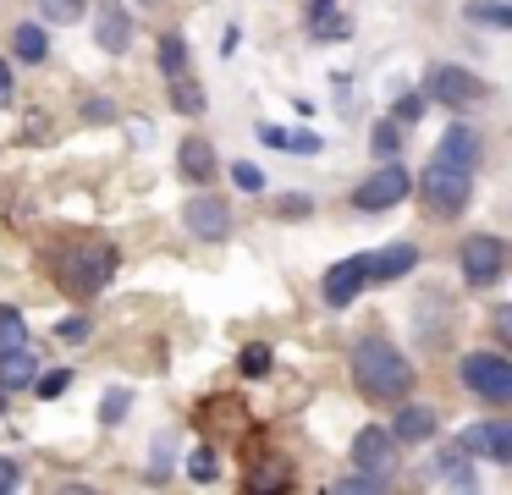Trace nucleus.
<instances>
[{"mask_svg": "<svg viewBox=\"0 0 512 495\" xmlns=\"http://www.w3.org/2000/svg\"><path fill=\"white\" fill-rule=\"evenodd\" d=\"M457 374H463V385L474 396H485V402H512V363L501 358V352H468V358L457 363Z\"/></svg>", "mask_w": 512, "mask_h": 495, "instance_id": "20e7f679", "label": "nucleus"}, {"mask_svg": "<svg viewBox=\"0 0 512 495\" xmlns=\"http://www.w3.org/2000/svg\"><path fill=\"white\" fill-rule=\"evenodd\" d=\"M424 99H435V105H446V110H463V105H474V99H485V83H479L468 66H430V72H424Z\"/></svg>", "mask_w": 512, "mask_h": 495, "instance_id": "39448f33", "label": "nucleus"}, {"mask_svg": "<svg viewBox=\"0 0 512 495\" xmlns=\"http://www.w3.org/2000/svg\"><path fill=\"white\" fill-rule=\"evenodd\" d=\"M83 6H89V0H39V11H45L50 22H78Z\"/></svg>", "mask_w": 512, "mask_h": 495, "instance_id": "393cba45", "label": "nucleus"}, {"mask_svg": "<svg viewBox=\"0 0 512 495\" xmlns=\"http://www.w3.org/2000/svg\"><path fill=\"white\" fill-rule=\"evenodd\" d=\"M72 385V369H50V374H34V391L39 396H61Z\"/></svg>", "mask_w": 512, "mask_h": 495, "instance_id": "c85d7f7f", "label": "nucleus"}, {"mask_svg": "<svg viewBox=\"0 0 512 495\" xmlns=\"http://www.w3.org/2000/svg\"><path fill=\"white\" fill-rule=\"evenodd\" d=\"M155 61H160V72H166V77L188 72V44H182L177 33H166V39H160V50H155Z\"/></svg>", "mask_w": 512, "mask_h": 495, "instance_id": "5701e85b", "label": "nucleus"}, {"mask_svg": "<svg viewBox=\"0 0 512 495\" xmlns=\"http://www.w3.org/2000/svg\"><path fill=\"white\" fill-rule=\"evenodd\" d=\"M17 479H23V473H17V462L0 457V490H17Z\"/></svg>", "mask_w": 512, "mask_h": 495, "instance_id": "e433bc0d", "label": "nucleus"}, {"mask_svg": "<svg viewBox=\"0 0 512 495\" xmlns=\"http://www.w3.org/2000/svg\"><path fill=\"white\" fill-rule=\"evenodd\" d=\"M182 176H188V182H210V176H215V149L204 138L182 143Z\"/></svg>", "mask_w": 512, "mask_h": 495, "instance_id": "aec40b11", "label": "nucleus"}, {"mask_svg": "<svg viewBox=\"0 0 512 495\" xmlns=\"http://www.w3.org/2000/svg\"><path fill=\"white\" fill-rule=\"evenodd\" d=\"M287 149H298V154H320V138H314V132H287Z\"/></svg>", "mask_w": 512, "mask_h": 495, "instance_id": "f704fd0d", "label": "nucleus"}, {"mask_svg": "<svg viewBox=\"0 0 512 495\" xmlns=\"http://www.w3.org/2000/svg\"><path fill=\"white\" fill-rule=\"evenodd\" d=\"M424 116V94H402L397 99V121H419Z\"/></svg>", "mask_w": 512, "mask_h": 495, "instance_id": "72a5a7b5", "label": "nucleus"}, {"mask_svg": "<svg viewBox=\"0 0 512 495\" xmlns=\"http://www.w3.org/2000/svg\"><path fill=\"white\" fill-rule=\"evenodd\" d=\"M369 143H375V154H397V127H391V121H380V127L369 132Z\"/></svg>", "mask_w": 512, "mask_h": 495, "instance_id": "2f4dec72", "label": "nucleus"}, {"mask_svg": "<svg viewBox=\"0 0 512 495\" xmlns=\"http://www.w3.org/2000/svg\"><path fill=\"white\" fill-rule=\"evenodd\" d=\"M463 17L479 28H512V6H501V0H468Z\"/></svg>", "mask_w": 512, "mask_h": 495, "instance_id": "412c9836", "label": "nucleus"}, {"mask_svg": "<svg viewBox=\"0 0 512 495\" xmlns=\"http://www.w3.org/2000/svg\"><path fill=\"white\" fill-rule=\"evenodd\" d=\"M166 83H171V110H182V116H199V110L210 105V94H204L199 77L177 72V77H166Z\"/></svg>", "mask_w": 512, "mask_h": 495, "instance_id": "6ab92c4d", "label": "nucleus"}, {"mask_svg": "<svg viewBox=\"0 0 512 495\" xmlns=\"http://www.w3.org/2000/svg\"><path fill=\"white\" fill-rule=\"evenodd\" d=\"M127 407H133V396H127V391H105V402H100V424H122Z\"/></svg>", "mask_w": 512, "mask_h": 495, "instance_id": "cd10ccee", "label": "nucleus"}, {"mask_svg": "<svg viewBox=\"0 0 512 495\" xmlns=\"http://www.w3.org/2000/svg\"><path fill=\"white\" fill-rule=\"evenodd\" d=\"M353 380H358V391L375 396V402H402V396L413 391V363L402 358L386 336H364L353 347Z\"/></svg>", "mask_w": 512, "mask_h": 495, "instance_id": "f257e3e1", "label": "nucleus"}, {"mask_svg": "<svg viewBox=\"0 0 512 495\" xmlns=\"http://www.w3.org/2000/svg\"><path fill=\"white\" fill-rule=\"evenodd\" d=\"M12 50L23 55V61H45V55H50V39H45V28H39V22H23V28L12 33Z\"/></svg>", "mask_w": 512, "mask_h": 495, "instance_id": "4be33fe9", "label": "nucleus"}, {"mask_svg": "<svg viewBox=\"0 0 512 495\" xmlns=\"http://www.w3.org/2000/svg\"><path fill=\"white\" fill-rule=\"evenodd\" d=\"M419 193H424V204H430V215L457 220L468 204H474V171H457V165L430 160L424 176H419Z\"/></svg>", "mask_w": 512, "mask_h": 495, "instance_id": "f03ea898", "label": "nucleus"}, {"mask_svg": "<svg viewBox=\"0 0 512 495\" xmlns=\"http://www.w3.org/2000/svg\"><path fill=\"white\" fill-rule=\"evenodd\" d=\"M116 264H122V253H116V242H100V237H89V242H72V253H67V286H78V292H105L111 286V275H116Z\"/></svg>", "mask_w": 512, "mask_h": 495, "instance_id": "7ed1b4c3", "label": "nucleus"}, {"mask_svg": "<svg viewBox=\"0 0 512 495\" xmlns=\"http://www.w3.org/2000/svg\"><path fill=\"white\" fill-rule=\"evenodd\" d=\"M413 264H419V248H413V242H391V248H380V253H364L369 281H397V275L413 270Z\"/></svg>", "mask_w": 512, "mask_h": 495, "instance_id": "ddd939ff", "label": "nucleus"}, {"mask_svg": "<svg viewBox=\"0 0 512 495\" xmlns=\"http://www.w3.org/2000/svg\"><path fill=\"white\" fill-rule=\"evenodd\" d=\"M435 435V413L430 407H402L397 418H391V440H408V446H419V440H430Z\"/></svg>", "mask_w": 512, "mask_h": 495, "instance_id": "f3484780", "label": "nucleus"}, {"mask_svg": "<svg viewBox=\"0 0 512 495\" xmlns=\"http://www.w3.org/2000/svg\"><path fill=\"white\" fill-rule=\"evenodd\" d=\"M479 149H485V143H479V132L468 127V121H452V127L441 132V143H435V160H441V165H457V171H474V165H479Z\"/></svg>", "mask_w": 512, "mask_h": 495, "instance_id": "9b49d317", "label": "nucleus"}, {"mask_svg": "<svg viewBox=\"0 0 512 495\" xmlns=\"http://www.w3.org/2000/svg\"><path fill=\"white\" fill-rule=\"evenodd\" d=\"M435 473H441L446 484H457V490H468V484H474V457L452 440V446H441V457H435Z\"/></svg>", "mask_w": 512, "mask_h": 495, "instance_id": "a211bd4d", "label": "nucleus"}, {"mask_svg": "<svg viewBox=\"0 0 512 495\" xmlns=\"http://www.w3.org/2000/svg\"><path fill=\"white\" fill-rule=\"evenodd\" d=\"M353 468L369 473V479H380V484L397 473V440H391V429H380V424L358 429L353 435Z\"/></svg>", "mask_w": 512, "mask_h": 495, "instance_id": "0eeeda50", "label": "nucleus"}, {"mask_svg": "<svg viewBox=\"0 0 512 495\" xmlns=\"http://www.w3.org/2000/svg\"><path fill=\"white\" fill-rule=\"evenodd\" d=\"M17 341H28L23 336V314H17V308H0V352L17 347Z\"/></svg>", "mask_w": 512, "mask_h": 495, "instance_id": "a878e982", "label": "nucleus"}, {"mask_svg": "<svg viewBox=\"0 0 512 495\" xmlns=\"http://www.w3.org/2000/svg\"><path fill=\"white\" fill-rule=\"evenodd\" d=\"M309 28L314 39H353V22L336 0H309Z\"/></svg>", "mask_w": 512, "mask_h": 495, "instance_id": "dca6fc26", "label": "nucleus"}, {"mask_svg": "<svg viewBox=\"0 0 512 495\" xmlns=\"http://www.w3.org/2000/svg\"><path fill=\"white\" fill-rule=\"evenodd\" d=\"M501 270H507V242H501V237L479 231V237L463 242V281H468V286L501 281Z\"/></svg>", "mask_w": 512, "mask_h": 495, "instance_id": "6e6552de", "label": "nucleus"}, {"mask_svg": "<svg viewBox=\"0 0 512 495\" xmlns=\"http://www.w3.org/2000/svg\"><path fill=\"white\" fill-rule=\"evenodd\" d=\"M259 138H265L270 149H287V132H281V127H259Z\"/></svg>", "mask_w": 512, "mask_h": 495, "instance_id": "ea45409f", "label": "nucleus"}, {"mask_svg": "<svg viewBox=\"0 0 512 495\" xmlns=\"http://www.w3.org/2000/svg\"><path fill=\"white\" fill-rule=\"evenodd\" d=\"M232 182L243 187V193H259V187H265V171H259V165H248V160H237L232 165Z\"/></svg>", "mask_w": 512, "mask_h": 495, "instance_id": "7c9ffc66", "label": "nucleus"}, {"mask_svg": "<svg viewBox=\"0 0 512 495\" xmlns=\"http://www.w3.org/2000/svg\"><path fill=\"white\" fill-rule=\"evenodd\" d=\"M94 39H100V50L122 55L127 44H133V17H127L116 0H100V22H94Z\"/></svg>", "mask_w": 512, "mask_h": 495, "instance_id": "4468645a", "label": "nucleus"}, {"mask_svg": "<svg viewBox=\"0 0 512 495\" xmlns=\"http://www.w3.org/2000/svg\"><path fill=\"white\" fill-rule=\"evenodd\" d=\"M56 336H61V341H83V336H89V319H83V314L61 319V325H56Z\"/></svg>", "mask_w": 512, "mask_h": 495, "instance_id": "473e14b6", "label": "nucleus"}, {"mask_svg": "<svg viewBox=\"0 0 512 495\" xmlns=\"http://www.w3.org/2000/svg\"><path fill=\"white\" fill-rule=\"evenodd\" d=\"M270 363H276V358H270V347H265V341L243 347V374H248V380H265V374H270Z\"/></svg>", "mask_w": 512, "mask_h": 495, "instance_id": "b1692460", "label": "nucleus"}, {"mask_svg": "<svg viewBox=\"0 0 512 495\" xmlns=\"http://www.w3.org/2000/svg\"><path fill=\"white\" fill-rule=\"evenodd\" d=\"M364 281H369V275H364V253L331 264V270H325V303H331V308H347L358 292H364Z\"/></svg>", "mask_w": 512, "mask_h": 495, "instance_id": "f8f14e48", "label": "nucleus"}, {"mask_svg": "<svg viewBox=\"0 0 512 495\" xmlns=\"http://www.w3.org/2000/svg\"><path fill=\"white\" fill-rule=\"evenodd\" d=\"M281 215H287V220H292V215H309V198H303V193H292L287 204H281Z\"/></svg>", "mask_w": 512, "mask_h": 495, "instance_id": "4c0bfd02", "label": "nucleus"}, {"mask_svg": "<svg viewBox=\"0 0 512 495\" xmlns=\"http://www.w3.org/2000/svg\"><path fill=\"white\" fill-rule=\"evenodd\" d=\"M457 446L468 457H485V462H512V424L507 418H490V424H468Z\"/></svg>", "mask_w": 512, "mask_h": 495, "instance_id": "1a4fd4ad", "label": "nucleus"}, {"mask_svg": "<svg viewBox=\"0 0 512 495\" xmlns=\"http://www.w3.org/2000/svg\"><path fill=\"white\" fill-rule=\"evenodd\" d=\"M0 105H12V66L0 61Z\"/></svg>", "mask_w": 512, "mask_h": 495, "instance_id": "58836bf2", "label": "nucleus"}, {"mask_svg": "<svg viewBox=\"0 0 512 495\" xmlns=\"http://www.w3.org/2000/svg\"><path fill=\"white\" fill-rule=\"evenodd\" d=\"M413 193V182H408V171H402L397 160H386L369 182H358V193H353V204L364 209V215H380V209H397L402 198Z\"/></svg>", "mask_w": 512, "mask_h": 495, "instance_id": "423d86ee", "label": "nucleus"}, {"mask_svg": "<svg viewBox=\"0 0 512 495\" xmlns=\"http://www.w3.org/2000/svg\"><path fill=\"white\" fill-rule=\"evenodd\" d=\"M34 374H39V358L28 341L0 352V391H23V385H34Z\"/></svg>", "mask_w": 512, "mask_h": 495, "instance_id": "2eb2a0df", "label": "nucleus"}, {"mask_svg": "<svg viewBox=\"0 0 512 495\" xmlns=\"http://www.w3.org/2000/svg\"><path fill=\"white\" fill-rule=\"evenodd\" d=\"M182 220H188V231H193V237H204V242H226V231H232V209H226L221 198H210V193L188 198Z\"/></svg>", "mask_w": 512, "mask_h": 495, "instance_id": "9d476101", "label": "nucleus"}, {"mask_svg": "<svg viewBox=\"0 0 512 495\" xmlns=\"http://www.w3.org/2000/svg\"><path fill=\"white\" fill-rule=\"evenodd\" d=\"M380 490V479H369V473H347V479H336V495H375Z\"/></svg>", "mask_w": 512, "mask_h": 495, "instance_id": "c756f323", "label": "nucleus"}, {"mask_svg": "<svg viewBox=\"0 0 512 495\" xmlns=\"http://www.w3.org/2000/svg\"><path fill=\"white\" fill-rule=\"evenodd\" d=\"M188 473H193V479H199V484H210L215 473H221V462H215V451H210V446H199V451H193V457H188Z\"/></svg>", "mask_w": 512, "mask_h": 495, "instance_id": "bb28decb", "label": "nucleus"}, {"mask_svg": "<svg viewBox=\"0 0 512 495\" xmlns=\"http://www.w3.org/2000/svg\"><path fill=\"white\" fill-rule=\"evenodd\" d=\"M83 116H89V121H111L116 105H111V99H89V110H83Z\"/></svg>", "mask_w": 512, "mask_h": 495, "instance_id": "c9c22d12", "label": "nucleus"}]
</instances>
